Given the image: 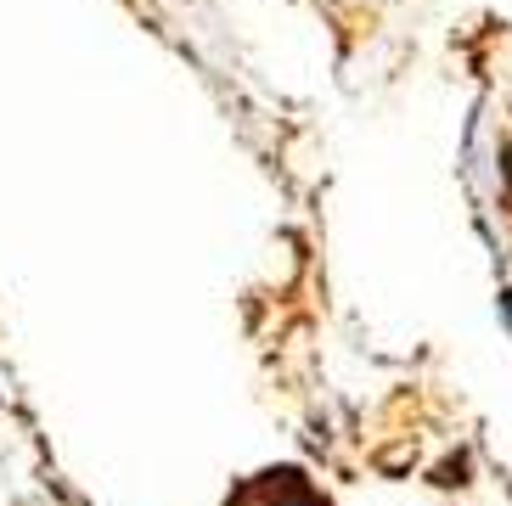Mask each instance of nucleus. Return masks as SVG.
Wrapping results in <instances>:
<instances>
[]
</instances>
